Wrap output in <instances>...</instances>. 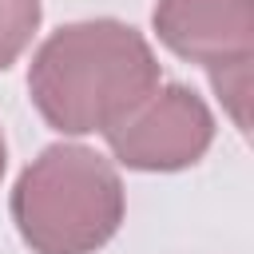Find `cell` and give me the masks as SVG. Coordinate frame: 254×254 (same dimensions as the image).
<instances>
[{
    "mask_svg": "<svg viewBox=\"0 0 254 254\" xmlns=\"http://www.w3.org/2000/svg\"><path fill=\"white\" fill-rule=\"evenodd\" d=\"M159 87L147 36L115 16L56 28L28 64V95L60 135H91L123 123Z\"/></svg>",
    "mask_w": 254,
    "mask_h": 254,
    "instance_id": "6da1fadb",
    "label": "cell"
},
{
    "mask_svg": "<svg viewBox=\"0 0 254 254\" xmlns=\"http://www.w3.org/2000/svg\"><path fill=\"white\" fill-rule=\"evenodd\" d=\"M8 210L32 254H95L123 226L127 198L107 155L83 143H52L20 171Z\"/></svg>",
    "mask_w": 254,
    "mask_h": 254,
    "instance_id": "7a4b0ae2",
    "label": "cell"
},
{
    "mask_svg": "<svg viewBox=\"0 0 254 254\" xmlns=\"http://www.w3.org/2000/svg\"><path fill=\"white\" fill-rule=\"evenodd\" d=\"M151 28L179 60L210 71L234 123L246 131V91L254 60V0H155Z\"/></svg>",
    "mask_w": 254,
    "mask_h": 254,
    "instance_id": "3957f363",
    "label": "cell"
},
{
    "mask_svg": "<svg viewBox=\"0 0 254 254\" xmlns=\"http://www.w3.org/2000/svg\"><path fill=\"white\" fill-rule=\"evenodd\" d=\"M115 163L127 171L171 175L194 167L214 143V115L187 83H159L123 123L103 131Z\"/></svg>",
    "mask_w": 254,
    "mask_h": 254,
    "instance_id": "277c9868",
    "label": "cell"
},
{
    "mask_svg": "<svg viewBox=\"0 0 254 254\" xmlns=\"http://www.w3.org/2000/svg\"><path fill=\"white\" fill-rule=\"evenodd\" d=\"M40 0H0V71H8L40 28Z\"/></svg>",
    "mask_w": 254,
    "mask_h": 254,
    "instance_id": "5b68a950",
    "label": "cell"
},
{
    "mask_svg": "<svg viewBox=\"0 0 254 254\" xmlns=\"http://www.w3.org/2000/svg\"><path fill=\"white\" fill-rule=\"evenodd\" d=\"M4 167H8V143H4V131H0V179H4Z\"/></svg>",
    "mask_w": 254,
    "mask_h": 254,
    "instance_id": "8992f818",
    "label": "cell"
}]
</instances>
